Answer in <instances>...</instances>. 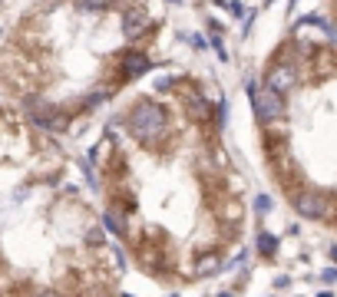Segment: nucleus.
I'll return each mask as SVG.
<instances>
[{"label":"nucleus","instance_id":"f257e3e1","mask_svg":"<svg viewBox=\"0 0 337 297\" xmlns=\"http://www.w3.org/2000/svg\"><path fill=\"white\" fill-rule=\"evenodd\" d=\"M126 132H129L136 142H142L146 148H162L172 139V122H168V112L152 99H139L129 112L123 116Z\"/></svg>","mask_w":337,"mask_h":297},{"label":"nucleus","instance_id":"f03ea898","mask_svg":"<svg viewBox=\"0 0 337 297\" xmlns=\"http://www.w3.org/2000/svg\"><path fill=\"white\" fill-rule=\"evenodd\" d=\"M251 106H255L258 122H264V126L281 122V119H284V112H287L284 96L275 93L271 86H261V89H255V86H251Z\"/></svg>","mask_w":337,"mask_h":297},{"label":"nucleus","instance_id":"7ed1b4c3","mask_svg":"<svg viewBox=\"0 0 337 297\" xmlns=\"http://www.w3.org/2000/svg\"><path fill=\"white\" fill-rule=\"evenodd\" d=\"M291 205H294V211H298V215H304V218L334 221V198H331V195H318V192L301 188V192L291 195Z\"/></svg>","mask_w":337,"mask_h":297},{"label":"nucleus","instance_id":"20e7f679","mask_svg":"<svg viewBox=\"0 0 337 297\" xmlns=\"http://www.w3.org/2000/svg\"><path fill=\"white\" fill-rule=\"evenodd\" d=\"M298 83H301V69H298V63H291V60H284V63L278 60L275 66L268 69V76H264V86H271L281 96H287L291 89H298Z\"/></svg>","mask_w":337,"mask_h":297},{"label":"nucleus","instance_id":"39448f33","mask_svg":"<svg viewBox=\"0 0 337 297\" xmlns=\"http://www.w3.org/2000/svg\"><path fill=\"white\" fill-rule=\"evenodd\" d=\"M43 43H46V30L37 23V20H23L13 33V46L17 50H27V53H43Z\"/></svg>","mask_w":337,"mask_h":297},{"label":"nucleus","instance_id":"423d86ee","mask_svg":"<svg viewBox=\"0 0 337 297\" xmlns=\"http://www.w3.org/2000/svg\"><path fill=\"white\" fill-rule=\"evenodd\" d=\"M149 30H156V20H152L139 4L126 7V13H123V37L126 40H139V37H146Z\"/></svg>","mask_w":337,"mask_h":297},{"label":"nucleus","instance_id":"0eeeda50","mask_svg":"<svg viewBox=\"0 0 337 297\" xmlns=\"http://www.w3.org/2000/svg\"><path fill=\"white\" fill-rule=\"evenodd\" d=\"M182 106H185V116L192 119V122L205 126L208 122V112H212V106H208V99L199 93V89H182Z\"/></svg>","mask_w":337,"mask_h":297},{"label":"nucleus","instance_id":"6e6552de","mask_svg":"<svg viewBox=\"0 0 337 297\" xmlns=\"http://www.w3.org/2000/svg\"><path fill=\"white\" fill-rule=\"evenodd\" d=\"M119 69H123L126 80H132V76H142L152 69V60L146 53H139V50H126L123 56H119Z\"/></svg>","mask_w":337,"mask_h":297},{"label":"nucleus","instance_id":"1a4fd4ad","mask_svg":"<svg viewBox=\"0 0 337 297\" xmlns=\"http://www.w3.org/2000/svg\"><path fill=\"white\" fill-rule=\"evenodd\" d=\"M103 228H109L112 235H126V231H129V218H126V211L116 208V205H106V208H103Z\"/></svg>","mask_w":337,"mask_h":297},{"label":"nucleus","instance_id":"9d476101","mask_svg":"<svg viewBox=\"0 0 337 297\" xmlns=\"http://www.w3.org/2000/svg\"><path fill=\"white\" fill-rule=\"evenodd\" d=\"M222 254L219 251H205V254H199L195 258V267H192V274L195 278H205V274H215V271H222Z\"/></svg>","mask_w":337,"mask_h":297},{"label":"nucleus","instance_id":"9b49d317","mask_svg":"<svg viewBox=\"0 0 337 297\" xmlns=\"http://www.w3.org/2000/svg\"><path fill=\"white\" fill-rule=\"evenodd\" d=\"M258 254H261V258H275L278 254V238L275 235H268V231H258Z\"/></svg>","mask_w":337,"mask_h":297},{"label":"nucleus","instance_id":"f8f14e48","mask_svg":"<svg viewBox=\"0 0 337 297\" xmlns=\"http://www.w3.org/2000/svg\"><path fill=\"white\" fill-rule=\"evenodd\" d=\"M112 4H116V0H76V7L86 10V13H103V10H109Z\"/></svg>","mask_w":337,"mask_h":297},{"label":"nucleus","instance_id":"ddd939ff","mask_svg":"<svg viewBox=\"0 0 337 297\" xmlns=\"http://www.w3.org/2000/svg\"><path fill=\"white\" fill-rule=\"evenodd\" d=\"M83 241H86L89 247H106V231H103V228H96V225H93V228H86Z\"/></svg>","mask_w":337,"mask_h":297},{"label":"nucleus","instance_id":"4468645a","mask_svg":"<svg viewBox=\"0 0 337 297\" xmlns=\"http://www.w3.org/2000/svg\"><path fill=\"white\" fill-rule=\"evenodd\" d=\"M219 7H225V10L235 13V17H245V7L238 4V0H219Z\"/></svg>","mask_w":337,"mask_h":297},{"label":"nucleus","instance_id":"2eb2a0df","mask_svg":"<svg viewBox=\"0 0 337 297\" xmlns=\"http://www.w3.org/2000/svg\"><path fill=\"white\" fill-rule=\"evenodd\" d=\"M172 86H179V80H175V76H162V80H156V93H168Z\"/></svg>","mask_w":337,"mask_h":297},{"label":"nucleus","instance_id":"dca6fc26","mask_svg":"<svg viewBox=\"0 0 337 297\" xmlns=\"http://www.w3.org/2000/svg\"><path fill=\"white\" fill-rule=\"evenodd\" d=\"M268 208H271V198H268V195H258L255 211H258V215H268Z\"/></svg>","mask_w":337,"mask_h":297},{"label":"nucleus","instance_id":"f3484780","mask_svg":"<svg viewBox=\"0 0 337 297\" xmlns=\"http://www.w3.org/2000/svg\"><path fill=\"white\" fill-rule=\"evenodd\" d=\"M212 46H215V53H219V60H228V50H225V43H222L219 37L212 40Z\"/></svg>","mask_w":337,"mask_h":297},{"label":"nucleus","instance_id":"a211bd4d","mask_svg":"<svg viewBox=\"0 0 337 297\" xmlns=\"http://www.w3.org/2000/svg\"><path fill=\"white\" fill-rule=\"evenodd\" d=\"M334 278H337V271H334V267H327V271H324V281H327V284H334Z\"/></svg>","mask_w":337,"mask_h":297}]
</instances>
